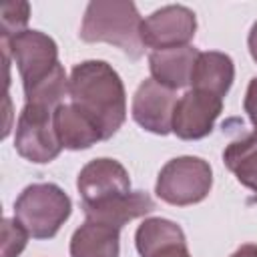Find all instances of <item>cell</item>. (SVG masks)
<instances>
[{
    "instance_id": "6da1fadb",
    "label": "cell",
    "mask_w": 257,
    "mask_h": 257,
    "mask_svg": "<svg viewBox=\"0 0 257 257\" xmlns=\"http://www.w3.org/2000/svg\"><path fill=\"white\" fill-rule=\"evenodd\" d=\"M4 60L16 62L24 88V104H36L54 112L68 92L64 66L58 62L56 42L40 30H24L2 40Z\"/></svg>"
},
{
    "instance_id": "7a4b0ae2",
    "label": "cell",
    "mask_w": 257,
    "mask_h": 257,
    "mask_svg": "<svg viewBox=\"0 0 257 257\" xmlns=\"http://www.w3.org/2000/svg\"><path fill=\"white\" fill-rule=\"evenodd\" d=\"M68 96L98 126L102 141L110 139L126 118V92L118 72L104 60L76 64L68 78Z\"/></svg>"
},
{
    "instance_id": "3957f363",
    "label": "cell",
    "mask_w": 257,
    "mask_h": 257,
    "mask_svg": "<svg viewBox=\"0 0 257 257\" xmlns=\"http://www.w3.org/2000/svg\"><path fill=\"white\" fill-rule=\"evenodd\" d=\"M141 24L143 18L131 0H92L82 16L80 38L84 42L112 44L128 58L139 60L145 54Z\"/></svg>"
},
{
    "instance_id": "277c9868",
    "label": "cell",
    "mask_w": 257,
    "mask_h": 257,
    "mask_svg": "<svg viewBox=\"0 0 257 257\" xmlns=\"http://www.w3.org/2000/svg\"><path fill=\"white\" fill-rule=\"evenodd\" d=\"M70 213V197L54 183H32L14 201V219L34 239H52Z\"/></svg>"
},
{
    "instance_id": "5b68a950",
    "label": "cell",
    "mask_w": 257,
    "mask_h": 257,
    "mask_svg": "<svg viewBox=\"0 0 257 257\" xmlns=\"http://www.w3.org/2000/svg\"><path fill=\"white\" fill-rule=\"evenodd\" d=\"M213 187V171L211 165L193 155L175 157L163 165V169L157 175L155 193L161 201L175 205V207H187L201 203Z\"/></svg>"
},
{
    "instance_id": "8992f818",
    "label": "cell",
    "mask_w": 257,
    "mask_h": 257,
    "mask_svg": "<svg viewBox=\"0 0 257 257\" xmlns=\"http://www.w3.org/2000/svg\"><path fill=\"white\" fill-rule=\"evenodd\" d=\"M14 149L22 159L36 165L54 161L62 147L52 126V110L36 104H24L16 120Z\"/></svg>"
},
{
    "instance_id": "52a82bcc",
    "label": "cell",
    "mask_w": 257,
    "mask_h": 257,
    "mask_svg": "<svg viewBox=\"0 0 257 257\" xmlns=\"http://www.w3.org/2000/svg\"><path fill=\"white\" fill-rule=\"evenodd\" d=\"M197 32V16L183 4H169L149 14L141 24V40L153 50L187 46Z\"/></svg>"
},
{
    "instance_id": "ba28073f",
    "label": "cell",
    "mask_w": 257,
    "mask_h": 257,
    "mask_svg": "<svg viewBox=\"0 0 257 257\" xmlns=\"http://www.w3.org/2000/svg\"><path fill=\"white\" fill-rule=\"evenodd\" d=\"M76 189L82 199V207L98 205L122 195L131 193V177L128 171L114 159L100 157L86 163L78 177Z\"/></svg>"
},
{
    "instance_id": "9c48e42d",
    "label": "cell",
    "mask_w": 257,
    "mask_h": 257,
    "mask_svg": "<svg viewBox=\"0 0 257 257\" xmlns=\"http://www.w3.org/2000/svg\"><path fill=\"white\" fill-rule=\"evenodd\" d=\"M221 110H223V98L211 92L191 88L175 104L171 131L183 141L205 139L213 131Z\"/></svg>"
},
{
    "instance_id": "30bf717a",
    "label": "cell",
    "mask_w": 257,
    "mask_h": 257,
    "mask_svg": "<svg viewBox=\"0 0 257 257\" xmlns=\"http://www.w3.org/2000/svg\"><path fill=\"white\" fill-rule=\"evenodd\" d=\"M177 100L175 90L159 84L155 78H145L135 90L131 114L141 128L165 137L173 133L171 126Z\"/></svg>"
},
{
    "instance_id": "8fae6325",
    "label": "cell",
    "mask_w": 257,
    "mask_h": 257,
    "mask_svg": "<svg viewBox=\"0 0 257 257\" xmlns=\"http://www.w3.org/2000/svg\"><path fill=\"white\" fill-rule=\"evenodd\" d=\"M197 56H199V50L191 44L177 46V48H165V50H153L149 54L151 78H155L159 84L171 90L183 88L191 84V72H193Z\"/></svg>"
},
{
    "instance_id": "7c38bea8",
    "label": "cell",
    "mask_w": 257,
    "mask_h": 257,
    "mask_svg": "<svg viewBox=\"0 0 257 257\" xmlns=\"http://www.w3.org/2000/svg\"><path fill=\"white\" fill-rule=\"evenodd\" d=\"M52 126L56 133V139L62 149L68 151H82L98 141H102V135L98 126L92 122L90 116H86L78 106L60 104L52 112Z\"/></svg>"
},
{
    "instance_id": "4fadbf2b",
    "label": "cell",
    "mask_w": 257,
    "mask_h": 257,
    "mask_svg": "<svg viewBox=\"0 0 257 257\" xmlns=\"http://www.w3.org/2000/svg\"><path fill=\"white\" fill-rule=\"evenodd\" d=\"M235 78V64L233 58L219 50L199 52L193 72H191V86L195 90L211 92L223 98Z\"/></svg>"
},
{
    "instance_id": "5bb4252c",
    "label": "cell",
    "mask_w": 257,
    "mask_h": 257,
    "mask_svg": "<svg viewBox=\"0 0 257 257\" xmlns=\"http://www.w3.org/2000/svg\"><path fill=\"white\" fill-rule=\"evenodd\" d=\"M82 211H84L86 219L100 221L110 227L122 229L124 223L153 213L155 201L145 191H131L128 195H122V197H116V199H110V201H104L98 205L82 207Z\"/></svg>"
},
{
    "instance_id": "9a60e30c",
    "label": "cell",
    "mask_w": 257,
    "mask_h": 257,
    "mask_svg": "<svg viewBox=\"0 0 257 257\" xmlns=\"http://www.w3.org/2000/svg\"><path fill=\"white\" fill-rule=\"evenodd\" d=\"M70 257H118L120 229L86 219L70 237Z\"/></svg>"
},
{
    "instance_id": "2e32d148",
    "label": "cell",
    "mask_w": 257,
    "mask_h": 257,
    "mask_svg": "<svg viewBox=\"0 0 257 257\" xmlns=\"http://www.w3.org/2000/svg\"><path fill=\"white\" fill-rule=\"evenodd\" d=\"M223 161L243 187L257 193V128L229 143L223 151Z\"/></svg>"
},
{
    "instance_id": "e0dca14e",
    "label": "cell",
    "mask_w": 257,
    "mask_h": 257,
    "mask_svg": "<svg viewBox=\"0 0 257 257\" xmlns=\"http://www.w3.org/2000/svg\"><path fill=\"white\" fill-rule=\"evenodd\" d=\"M179 243H187L183 229L175 221H169L163 217L145 219L135 233V245L141 257H153L157 251L169 245H179Z\"/></svg>"
},
{
    "instance_id": "ac0fdd59",
    "label": "cell",
    "mask_w": 257,
    "mask_h": 257,
    "mask_svg": "<svg viewBox=\"0 0 257 257\" xmlns=\"http://www.w3.org/2000/svg\"><path fill=\"white\" fill-rule=\"evenodd\" d=\"M30 18V4L28 2H6L0 8V32L2 40H8L26 30Z\"/></svg>"
},
{
    "instance_id": "d6986e66",
    "label": "cell",
    "mask_w": 257,
    "mask_h": 257,
    "mask_svg": "<svg viewBox=\"0 0 257 257\" xmlns=\"http://www.w3.org/2000/svg\"><path fill=\"white\" fill-rule=\"evenodd\" d=\"M28 243V231L18 219H2V257H18Z\"/></svg>"
},
{
    "instance_id": "ffe728a7",
    "label": "cell",
    "mask_w": 257,
    "mask_h": 257,
    "mask_svg": "<svg viewBox=\"0 0 257 257\" xmlns=\"http://www.w3.org/2000/svg\"><path fill=\"white\" fill-rule=\"evenodd\" d=\"M243 108L249 116V120L253 122V126L257 128V76L251 78L247 92H245V100H243Z\"/></svg>"
},
{
    "instance_id": "44dd1931",
    "label": "cell",
    "mask_w": 257,
    "mask_h": 257,
    "mask_svg": "<svg viewBox=\"0 0 257 257\" xmlns=\"http://www.w3.org/2000/svg\"><path fill=\"white\" fill-rule=\"evenodd\" d=\"M153 257H191L187 243H179V245H169L161 251H157Z\"/></svg>"
},
{
    "instance_id": "7402d4cb",
    "label": "cell",
    "mask_w": 257,
    "mask_h": 257,
    "mask_svg": "<svg viewBox=\"0 0 257 257\" xmlns=\"http://www.w3.org/2000/svg\"><path fill=\"white\" fill-rule=\"evenodd\" d=\"M247 46H249L251 58L257 62V22L251 26V32H249V36H247Z\"/></svg>"
},
{
    "instance_id": "603a6c76",
    "label": "cell",
    "mask_w": 257,
    "mask_h": 257,
    "mask_svg": "<svg viewBox=\"0 0 257 257\" xmlns=\"http://www.w3.org/2000/svg\"><path fill=\"white\" fill-rule=\"evenodd\" d=\"M231 257H257V245L255 243H245Z\"/></svg>"
}]
</instances>
